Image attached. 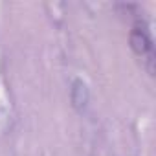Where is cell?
<instances>
[{
    "instance_id": "cell-1",
    "label": "cell",
    "mask_w": 156,
    "mask_h": 156,
    "mask_svg": "<svg viewBox=\"0 0 156 156\" xmlns=\"http://www.w3.org/2000/svg\"><path fill=\"white\" fill-rule=\"evenodd\" d=\"M130 42H132L134 51L141 59H145L149 62V72H152V41H151L149 33L145 31V28H141L140 24H136L134 31L130 35Z\"/></svg>"
}]
</instances>
